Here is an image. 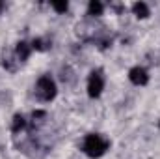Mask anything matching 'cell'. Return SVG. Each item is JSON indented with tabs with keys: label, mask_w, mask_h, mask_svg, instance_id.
I'll return each mask as SVG.
<instances>
[{
	"label": "cell",
	"mask_w": 160,
	"mask_h": 159,
	"mask_svg": "<svg viewBox=\"0 0 160 159\" xmlns=\"http://www.w3.org/2000/svg\"><path fill=\"white\" fill-rule=\"evenodd\" d=\"M108 148H110V142H108L106 139H102L101 135H97V133H89V135L84 139V144H82L84 154L89 156V157H93V159L104 156Z\"/></svg>",
	"instance_id": "obj_1"
},
{
	"label": "cell",
	"mask_w": 160,
	"mask_h": 159,
	"mask_svg": "<svg viewBox=\"0 0 160 159\" xmlns=\"http://www.w3.org/2000/svg\"><path fill=\"white\" fill-rule=\"evenodd\" d=\"M128 79H130V82H134L136 86H145L149 82V75H147V71L143 68L136 66V68H132L128 71Z\"/></svg>",
	"instance_id": "obj_4"
},
{
	"label": "cell",
	"mask_w": 160,
	"mask_h": 159,
	"mask_svg": "<svg viewBox=\"0 0 160 159\" xmlns=\"http://www.w3.org/2000/svg\"><path fill=\"white\" fill-rule=\"evenodd\" d=\"M2 9H4V2H0V13H2Z\"/></svg>",
	"instance_id": "obj_11"
},
{
	"label": "cell",
	"mask_w": 160,
	"mask_h": 159,
	"mask_svg": "<svg viewBox=\"0 0 160 159\" xmlns=\"http://www.w3.org/2000/svg\"><path fill=\"white\" fill-rule=\"evenodd\" d=\"M36 97L39 101H52L56 97V82L50 75H43L36 84Z\"/></svg>",
	"instance_id": "obj_2"
},
{
	"label": "cell",
	"mask_w": 160,
	"mask_h": 159,
	"mask_svg": "<svg viewBox=\"0 0 160 159\" xmlns=\"http://www.w3.org/2000/svg\"><path fill=\"white\" fill-rule=\"evenodd\" d=\"M32 47H34L36 51H45V49H47L45 41L41 40V38H38V40H34V41H32Z\"/></svg>",
	"instance_id": "obj_10"
},
{
	"label": "cell",
	"mask_w": 160,
	"mask_h": 159,
	"mask_svg": "<svg viewBox=\"0 0 160 159\" xmlns=\"http://www.w3.org/2000/svg\"><path fill=\"white\" fill-rule=\"evenodd\" d=\"M15 56H17V62H24L30 56V45L26 41H19L15 49Z\"/></svg>",
	"instance_id": "obj_5"
},
{
	"label": "cell",
	"mask_w": 160,
	"mask_h": 159,
	"mask_svg": "<svg viewBox=\"0 0 160 159\" xmlns=\"http://www.w3.org/2000/svg\"><path fill=\"white\" fill-rule=\"evenodd\" d=\"M132 11H134V15H136V17H140V19L149 17V8H147V4H145V2H136V4L132 6Z\"/></svg>",
	"instance_id": "obj_6"
},
{
	"label": "cell",
	"mask_w": 160,
	"mask_h": 159,
	"mask_svg": "<svg viewBox=\"0 0 160 159\" xmlns=\"http://www.w3.org/2000/svg\"><path fill=\"white\" fill-rule=\"evenodd\" d=\"M52 8H54L58 13H65L69 6H67V2H52Z\"/></svg>",
	"instance_id": "obj_9"
},
{
	"label": "cell",
	"mask_w": 160,
	"mask_h": 159,
	"mask_svg": "<svg viewBox=\"0 0 160 159\" xmlns=\"http://www.w3.org/2000/svg\"><path fill=\"white\" fill-rule=\"evenodd\" d=\"M102 9H104V6H102L101 2H97V0H91L89 6H88V11H89V15H93V17L102 15Z\"/></svg>",
	"instance_id": "obj_7"
},
{
	"label": "cell",
	"mask_w": 160,
	"mask_h": 159,
	"mask_svg": "<svg viewBox=\"0 0 160 159\" xmlns=\"http://www.w3.org/2000/svg\"><path fill=\"white\" fill-rule=\"evenodd\" d=\"M26 127V120L22 118L21 114H17L15 118H13V125H11V131L13 133H19V131H22Z\"/></svg>",
	"instance_id": "obj_8"
},
{
	"label": "cell",
	"mask_w": 160,
	"mask_h": 159,
	"mask_svg": "<svg viewBox=\"0 0 160 159\" xmlns=\"http://www.w3.org/2000/svg\"><path fill=\"white\" fill-rule=\"evenodd\" d=\"M102 88H104V75H102V71L101 69L91 71V75L88 79V94H89V97H99Z\"/></svg>",
	"instance_id": "obj_3"
}]
</instances>
